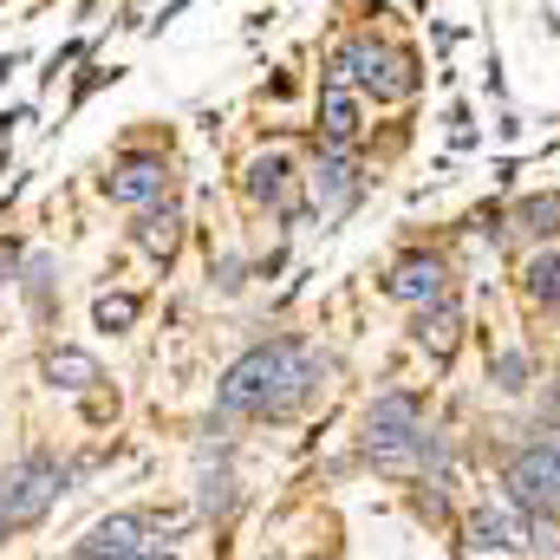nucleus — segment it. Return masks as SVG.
<instances>
[{
    "label": "nucleus",
    "mask_w": 560,
    "mask_h": 560,
    "mask_svg": "<svg viewBox=\"0 0 560 560\" xmlns=\"http://www.w3.org/2000/svg\"><path fill=\"white\" fill-rule=\"evenodd\" d=\"M79 7H85V13H92V7H98V0H79Z\"/></svg>",
    "instance_id": "30"
},
{
    "label": "nucleus",
    "mask_w": 560,
    "mask_h": 560,
    "mask_svg": "<svg viewBox=\"0 0 560 560\" xmlns=\"http://www.w3.org/2000/svg\"><path fill=\"white\" fill-rule=\"evenodd\" d=\"M138 319H143L138 293H98V300H92V326H98V332H112V339H118V332H131Z\"/></svg>",
    "instance_id": "19"
},
{
    "label": "nucleus",
    "mask_w": 560,
    "mask_h": 560,
    "mask_svg": "<svg viewBox=\"0 0 560 560\" xmlns=\"http://www.w3.org/2000/svg\"><path fill=\"white\" fill-rule=\"evenodd\" d=\"M209 275H215V287H222V293H242V275H248V268H242L235 255H222V261H209Z\"/></svg>",
    "instance_id": "24"
},
{
    "label": "nucleus",
    "mask_w": 560,
    "mask_h": 560,
    "mask_svg": "<svg viewBox=\"0 0 560 560\" xmlns=\"http://www.w3.org/2000/svg\"><path fill=\"white\" fill-rule=\"evenodd\" d=\"M59 495H72V469H66V456H59L52 443H33V450H20V456L0 469V509H7V522H13V535L39 528V522L59 509Z\"/></svg>",
    "instance_id": "4"
},
{
    "label": "nucleus",
    "mask_w": 560,
    "mask_h": 560,
    "mask_svg": "<svg viewBox=\"0 0 560 560\" xmlns=\"http://www.w3.org/2000/svg\"><path fill=\"white\" fill-rule=\"evenodd\" d=\"M7 535H13V522H7V509H0V548H7Z\"/></svg>",
    "instance_id": "28"
},
{
    "label": "nucleus",
    "mask_w": 560,
    "mask_h": 560,
    "mask_svg": "<svg viewBox=\"0 0 560 560\" xmlns=\"http://www.w3.org/2000/svg\"><path fill=\"white\" fill-rule=\"evenodd\" d=\"M522 293L535 300V306H560V248H541V255H528V268H522Z\"/></svg>",
    "instance_id": "18"
},
{
    "label": "nucleus",
    "mask_w": 560,
    "mask_h": 560,
    "mask_svg": "<svg viewBox=\"0 0 560 560\" xmlns=\"http://www.w3.org/2000/svg\"><path fill=\"white\" fill-rule=\"evenodd\" d=\"M183 235H189V222H183V209H176V202L138 209V222H131V248H138V255H150L156 268H170V261H176Z\"/></svg>",
    "instance_id": "12"
},
{
    "label": "nucleus",
    "mask_w": 560,
    "mask_h": 560,
    "mask_svg": "<svg viewBox=\"0 0 560 560\" xmlns=\"http://www.w3.org/2000/svg\"><path fill=\"white\" fill-rule=\"evenodd\" d=\"M463 560H502V555H463Z\"/></svg>",
    "instance_id": "29"
},
{
    "label": "nucleus",
    "mask_w": 560,
    "mask_h": 560,
    "mask_svg": "<svg viewBox=\"0 0 560 560\" xmlns=\"http://www.w3.org/2000/svg\"><path fill=\"white\" fill-rule=\"evenodd\" d=\"M411 332H418V346L430 352V359H436V365H450V359H456V346H463V306H456V300L418 306Z\"/></svg>",
    "instance_id": "14"
},
{
    "label": "nucleus",
    "mask_w": 560,
    "mask_h": 560,
    "mask_svg": "<svg viewBox=\"0 0 560 560\" xmlns=\"http://www.w3.org/2000/svg\"><path fill=\"white\" fill-rule=\"evenodd\" d=\"M131 560H176V555H170L163 541H143V548H138V555H131Z\"/></svg>",
    "instance_id": "27"
},
{
    "label": "nucleus",
    "mask_w": 560,
    "mask_h": 560,
    "mask_svg": "<svg viewBox=\"0 0 560 560\" xmlns=\"http://www.w3.org/2000/svg\"><path fill=\"white\" fill-rule=\"evenodd\" d=\"M79 59H85V39H66V46H59V52L46 59V72H39V85H59V72H66V66H79Z\"/></svg>",
    "instance_id": "23"
},
{
    "label": "nucleus",
    "mask_w": 560,
    "mask_h": 560,
    "mask_svg": "<svg viewBox=\"0 0 560 560\" xmlns=\"http://www.w3.org/2000/svg\"><path fill=\"white\" fill-rule=\"evenodd\" d=\"M469 541H476V555H509V548H528V541H522V528H515L509 515H495V509H476V515H469Z\"/></svg>",
    "instance_id": "17"
},
{
    "label": "nucleus",
    "mask_w": 560,
    "mask_h": 560,
    "mask_svg": "<svg viewBox=\"0 0 560 560\" xmlns=\"http://www.w3.org/2000/svg\"><path fill=\"white\" fill-rule=\"evenodd\" d=\"M502 489H509V509L522 515H541V522H560V430L515 450L502 463Z\"/></svg>",
    "instance_id": "5"
},
{
    "label": "nucleus",
    "mask_w": 560,
    "mask_h": 560,
    "mask_svg": "<svg viewBox=\"0 0 560 560\" xmlns=\"http://www.w3.org/2000/svg\"><path fill=\"white\" fill-rule=\"evenodd\" d=\"M489 378H495V392H509V398H522V392L535 385V359H528V352H495V365H489Z\"/></svg>",
    "instance_id": "21"
},
{
    "label": "nucleus",
    "mask_w": 560,
    "mask_h": 560,
    "mask_svg": "<svg viewBox=\"0 0 560 560\" xmlns=\"http://www.w3.org/2000/svg\"><path fill=\"white\" fill-rule=\"evenodd\" d=\"M313 118H319V143L352 150V143L365 138V105H359V92H352V85H339V79H326V85H319Z\"/></svg>",
    "instance_id": "11"
},
{
    "label": "nucleus",
    "mask_w": 560,
    "mask_h": 560,
    "mask_svg": "<svg viewBox=\"0 0 560 560\" xmlns=\"http://www.w3.org/2000/svg\"><path fill=\"white\" fill-rule=\"evenodd\" d=\"M0 163H7V143H0Z\"/></svg>",
    "instance_id": "31"
},
{
    "label": "nucleus",
    "mask_w": 560,
    "mask_h": 560,
    "mask_svg": "<svg viewBox=\"0 0 560 560\" xmlns=\"http://www.w3.org/2000/svg\"><path fill=\"white\" fill-rule=\"evenodd\" d=\"M170 163L156 156V150H131V156H118L112 170H105V196L118 202V209H156V202H170Z\"/></svg>",
    "instance_id": "8"
},
{
    "label": "nucleus",
    "mask_w": 560,
    "mask_h": 560,
    "mask_svg": "<svg viewBox=\"0 0 560 560\" xmlns=\"http://www.w3.org/2000/svg\"><path fill=\"white\" fill-rule=\"evenodd\" d=\"M20 66H26V52H0V85H7V79H13Z\"/></svg>",
    "instance_id": "26"
},
{
    "label": "nucleus",
    "mask_w": 560,
    "mask_h": 560,
    "mask_svg": "<svg viewBox=\"0 0 560 560\" xmlns=\"http://www.w3.org/2000/svg\"><path fill=\"white\" fill-rule=\"evenodd\" d=\"M235 502H242L235 469H229V463H196V515H202V522H229Z\"/></svg>",
    "instance_id": "15"
},
{
    "label": "nucleus",
    "mask_w": 560,
    "mask_h": 560,
    "mask_svg": "<svg viewBox=\"0 0 560 560\" xmlns=\"http://www.w3.org/2000/svg\"><path fill=\"white\" fill-rule=\"evenodd\" d=\"M515 229L535 242H560V189H535L515 202Z\"/></svg>",
    "instance_id": "16"
},
{
    "label": "nucleus",
    "mask_w": 560,
    "mask_h": 560,
    "mask_svg": "<svg viewBox=\"0 0 560 560\" xmlns=\"http://www.w3.org/2000/svg\"><path fill=\"white\" fill-rule=\"evenodd\" d=\"M385 300H398V306H436V300H450V261L443 255H405V261H392V275H385Z\"/></svg>",
    "instance_id": "9"
},
{
    "label": "nucleus",
    "mask_w": 560,
    "mask_h": 560,
    "mask_svg": "<svg viewBox=\"0 0 560 560\" xmlns=\"http://www.w3.org/2000/svg\"><path fill=\"white\" fill-rule=\"evenodd\" d=\"M20 293H26L33 319L46 326V319H52V261H46V255H33V261L20 268Z\"/></svg>",
    "instance_id": "20"
},
{
    "label": "nucleus",
    "mask_w": 560,
    "mask_h": 560,
    "mask_svg": "<svg viewBox=\"0 0 560 560\" xmlns=\"http://www.w3.org/2000/svg\"><path fill=\"white\" fill-rule=\"evenodd\" d=\"M319 385H326V352L300 332H280L229 359V372L215 378V411L248 423H287L319 398Z\"/></svg>",
    "instance_id": "1"
},
{
    "label": "nucleus",
    "mask_w": 560,
    "mask_h": 560,
    "mask_svg": "<svg viewBox=\"0 0 560 560\" xmlns=\"http://www.w3.org/2000/svg\"><path fill=\"white\" fill-rule=\"evenodd\" d=\"M20 255H26V248H20L13 235H0V287H7V280H20Z\"/></svg>",
    "instance_id": "25"
},
{
    "label": "nucleus",
    "mask_w": 560,
    "mask_h": 560,
    "mask_svg": "<svg viewBox=\"0 0 560 560\" xmlns=\"http://www.w3.org/2000/svg\"><path fill=\"white\" fill-rule=\"evenodd\" d=\"M359 450L372 469L385 476H418L436 463V443L423 430V398L418 392H385L365 405V423H359Z\"/></svg>",
    "instance_id": "2"
},
{
    "label": "nucleus",
    "mask_w": 560,
    "mask_h": 560,
    "mask_svg": "<svg viewBox=\"0 0 560 560\" xmlns=\"http://www.w3.org/2000/svg\"><path fill=\"white\" fill-rule=\"evenodd\" d=\"M39 378L52 385V392H98L105 385V372H98V359L85 352V346H46L39 352Z\"/></svg>",
    "instance_id": "13"
},
{
    "label": "nucleus",
    "mask_w": 560,
    "mask_h": 560,
    "mask_svg": "<svg viewBox=\"0 0 560 560\" xmlns=\"http://www.w3.org/2000/svg\"><path fill=\"white\" fill-rule=\"evenodd\" d=\"M143 541H150L143 509H118V515L92 522V528H85V541H72V560H131Z\"/></svg>",
    "instance_id": "10"
},
{
    "label": "nucleus",
    "mask_w": 560,
    "mask_h": 560,
    "mask_svg": "<svg viewBox=\"0 0 560 560\" xmlns=\"http://www.w3.org/2000/svg\"><path fill=\"white\" fill-rule=\"evenodd\" d=\"M242 189H248V202L255 209H268L275 222H300V209H306V176L293 170V156L287 150H261L255 163H248V176H242Z\"/></svg>",
    "instance_id": "7"
},
{
    "label": "nucleus",
    "mask_w": 560,
    "mask_h": 560,
    "mask_svg": "<svg viewBox=\"0 0 560 560\" xmlns=\"http://www.w3.org/2000/svg\"><path fill=\"white\" fill-rule=\"evenodd\" d=\"M105 79H112V85H118V79H125V72H118V66H85V72H79V85H72V112H79V105H85V98H92V92H98V85H105Z\"/></svg>",
    "instance_id": "22"
},
{
    "label": "nucleus",
    "mask_w": 560,
    "mask_h": 560,
    "mask_svg": "<svg viewBox=\"0 0 560 560\" xmlns=\"http://www.w3.org/2000/svg\"><path fill=\"white\" fill-rule=\"evenodd\" d=\"M326 79H339V85H359V92H372L378 105H405V98L423 85L418 52H405V46H385V39H372V33H352V39H339V46H332V59H326Z\"/></svg>",
    "instance_id": "3"
},
{
    "label": "nucleus",
    "mask_w": 560,
    "mask_h": 560,
    "mask_svg": "<svg viewBox=\"0 0 560 560\" xmlns=\"http://www.w3.org/2000/svg\"><path fill=\"white\" fill-rule=\"evenodd\" d=\"M359 196H365V163L339 143H319L306 163V209L319 222H346L359 209Z\"/></svg>",
    "instance_id": "6"
}]
</instances>
